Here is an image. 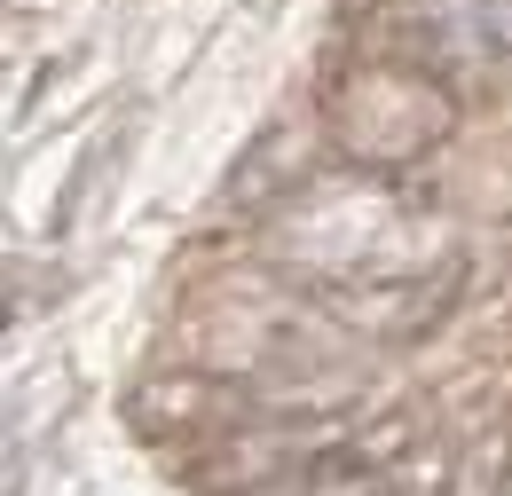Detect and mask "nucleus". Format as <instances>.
Segmentation results:
<instances>
[{"instance_id": "nucleus-1", "label": "nucleus", "mask_w": 512, "mask_h": 496, "mask_svg": "<svg viewBox=\"0 0 512 496\" xmlns=\"http://www.w3.org/2000/svg\"><path fill=\"white\" fill-rule=\"evenodd\" d=\"M426 16L465 56H512V0H426Z\"/></svg>"}]
</instances>
